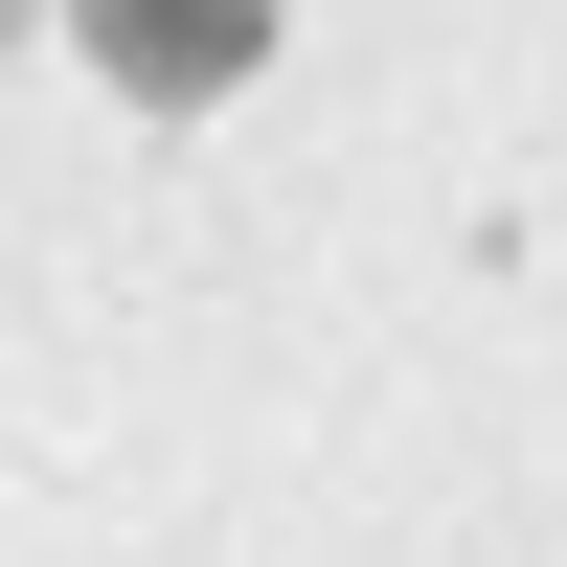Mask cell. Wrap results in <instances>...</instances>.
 <instances>
[{
    "label": "cell",
    "instance_id": "6da1fadb",
    "mask_svg": "<svg viewBox=\"0 0 567 567\" xmlns=\"http://www.w3.org/2000/svg\"><path fill=\"white\" fill-rule=\"evenodd\" d=\"M69 23H91V69H114L136 114H205V91L272 69V0H69Z\"/></svg>",
    "mask_w": 567,
    "mask_h": 567
}]
</instances>
